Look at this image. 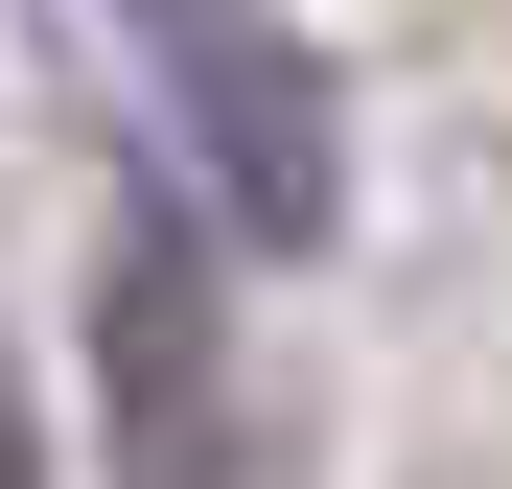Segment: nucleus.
<instances>
[{
    "label": "nucleus",
    "instance_id": "obj_2",
    "mask_svg": "<svg viewBox=\"0 0 512 489\" xmlns=\"http://www.w3.org/2000/svg\"><path fill=\"white\" fill-rule=\"evenodd\" d=\"M117 443H140V489H210L233 443H210V280L140 233V280H117Z\"/></svg>",
    "mask_w": 512,
    "mask_h": 489
},
{
    "label": "nucleus",
    "instance_id": "obj_1",
    "mask_svg": "<svg viewBox=\"0 0 512 489\" xmlns=\"http://www.w3.org/2000/svg\"><path fill=\"white\" fill-rule=\"evenodd\" d=\"M117 47H140L163 163L210 187L233 257H326V233H350V140H326V70H303L280 0H117Z\"/></svg>",
    "mask_w": 512,
    "mask_h": 489
}]
</instances>
